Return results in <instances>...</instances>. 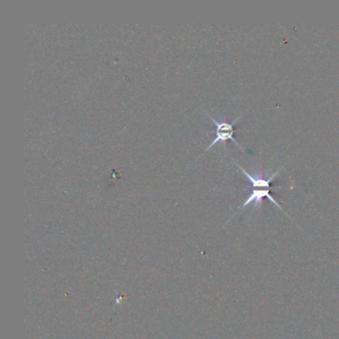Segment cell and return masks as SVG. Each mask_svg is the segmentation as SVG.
I'll return each mask as SVG.
<instances>
[{"label": "cell", "instance_id": "obj_1", "mask_svg": "<svg viewBox=\"0 0 339 339\" xmlns=\"http://www.w3.org/2000/svg\"><path fill=\"white\" fill-rule=\"evenodd\" d=\"M210 116V119L214 122V124L216 125V136H215V138L213 139V141L209 144V146L206 148V150L205 151H207V150H209L212 146H214L216 143H218V142H225V141H227L228 139H231L237 146H239L243 151H245V148L235 139V137H234V134H235V132H236V130H235V128H234V126H235V124H236V122L238 121V119L241 117V116H239L237 119H235L233 122H231V123H229V122H227V121H218L217 119H215L213 116H211V115H209Z\"/></svg>", "mask_w": 339, "mask_h": 339}, {"label": "cell", "instance_id": "obj_2", "mask_svg": "<svg viewBox=\"0 0 339 339\" xmlns=\"http://www.w3.org/2000/svg\"><path fill=\"white\" fill-rule=\"evenodd\" d=\"M270 188H257V189H254L251 194L248 196L247 200L245 201V203L242 204L241 207H239V210L247 207L248 205L254 203L255 207L258 208V207H261L262 205V201L264 198H268L271 202H273L279 209L283 210V208L280 206V204L272 197V195L270 194Z\"/></svg>", "mask_w": 339, "mask_h": 339}]
</instances>
